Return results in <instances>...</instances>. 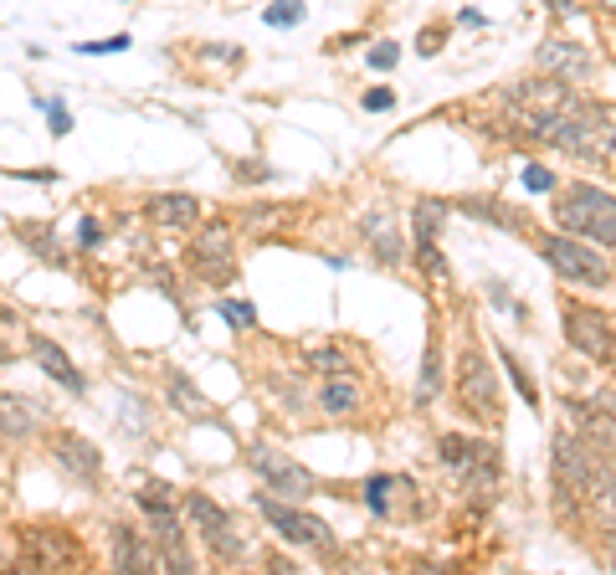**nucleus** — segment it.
Segmentation results:
<instances>
[{
    "instance_id": "1",
    "label": "nucleus",
    "mask_w": 616,
    "mask_h": 575,
    "mask_svg": "<svg viewBox=\"0 0 616 575\" xmlns=\"http://www.w3.org/2000/svg\"><path fill=\"white\" fill-rule=\"evenodd\" d=\"M514 128L524 139L545 144V149H560L570 160H616V118L601 103L591 98L570 93L560 108H545V113H508Z\"/></svg>"
},
{
    "instance_id": "2",
    "label": "nucleus",
    "mask_w": 616,
    "mask_h": 575,
    "mask_svg": "<svg viewBox=\"0 0 616 575\" xmlns=\"http://www.w3.org/2000/svg\"><path fill=\"white\" fill-rule=\"evenodd\" d=\"M452 401H458V411L483 431H493L504 421L498 375H493V360H488L483 335H478L473 324H462V339H458V350H452Z\"/></svg>"
},
{
    "instance_id": "3",
    "label": "nucleus",
    "mask_w": 616,
    "mask_h": 575,
    "mask_svg": "<svg viewBox=\"0 0 616 575\" xmlns=\"http://www.w3.org/2000/svg\"><path fill=\"white\" fill-rule=\"evenodd\" d=\"M134 504H139L144 529H149V540L159 550V565L165 570H201V560H195V550L185 540V494L159 478H144L134 488Z\"/></svg>"
},
{
    "instance_id": "4",
    "label": "nucleus",
    "mask_w": 616,
    "mask_h": 575,
    "mask_svg": "<svg viewBox=\"0 0 616 575\" xmlns=\"http://www.w3.org/2000/svg\"><path fill=\"white\" fill-rule=\"evenodd\" d=\"M185 272L195 278L201 288L211 293H226V288L242 278V241H237V226L226 216H205L195 231L185 237V252H180Z\"/></svg>"
},
{
    "instance_id": "5",
    "label": "nucleus",
    "mask_w": 616,
    "mask_h": 575,
    "mask_svg": "<svg viewBox=\"0 0 616 575\" xmlns=\"http://www.w3.org/2000/svg\"><path fill=\"white\" fill-rule=\"evenodd\" d=\"M554 226L570 231V237H585L596 247H611L616 252V195L591 185V180H570L554 191V206H550Z\"/></svg>"
},
{
    "instance_id": "6",
    "label": "nucleus",
    "mask_w": 616,
    "mask_h": 575,
    "mask_svg": "<svg viewBox=\"0 0 616 575\" xmlns=\"http://www.w3.org/2000/svg\"><path fill=\"white\" fill-rule=\"evenodd\" d=\"M252 509L262 514L272 534H278L283 544H293V550H308V555H324V560L339 550V534H334L318 514H308L303 504H293V498H278V494H268V488H252Z\"/></svg>"
},
{
    "instance_id": "7",
    "label": "nucleus",
    "mask_w": 616,
    "mask_h": 575,
    "mask_svg": "<svg viewBox=\"0 0 616 575\" xmlns=\"http://www.w3.org/2000/svg\"><path fill=\"white\" fill-rule=\"evenodd\" d=\"M185 519L195 529V540L205 544V555L216 560V565H237L247 555V529L232 509H222L211 494L201 488H185Z\"/></svg>"
},
{
    "instance_id": "8",
    "label": "nucleus",
    "mask_w": 616,
    "mask_h": 575,
    "mask_svg": "<svg viewBox=\"0 0 616 575\" xmlns=\"http://www.w3.org/2000/svg\"><path fill=\"white\" fill-rule=\"evenodd\" d=\"M16 565L21 570H78V565H88V550L72 524H21Z\"/></svg>"
},
{
    "instance_id": "9",
    "label": "nucleus",
    "mask_w": 616,
    "mask_h": 575,
    "mask_svg": "<svg viewBox=\"0 0 616 575\" xmlns=\"http://www.w3.org/2000/svg\"><path fill=\"white\" fill-rule=\"evenodd\" d=\"M437 457H442L452 473H458V483L468 488V494H483L493 498L498 494V483H504V463H498V448L493 442H483V437H462V431H442L437 437Z\"/></svg>"
},
{
    "instance_id": "10",
    "label": "nucleus",
    "mask_w": 616,
    "mask_h": 575,
    "mask_svg": "<svg viewBox=\"0 0 616 575\" xmlns=\"http://www.w3.org/2000/svg\"><path fill=\"white\" fill-rule=\"evenodd\" d=\"M535 247H539V257L554 268V278H560V283H575V288H611L616 283L611 262H606V257H601L585 237L550 231V237H539Z\"/></svg>"
},
{
    "instance_id": "11",
    "label": "nucleus",
    "mask_w": 616,
    "mask_h": 575,
    "mask_svg": "<svg viewBox=\"0 0 616 575\" xmlns=\"http://www.w3.org/2000/svg\"><path fill=\"white\" fill-rule=\"evenodd\" d=\"M247 467L257 473V483L278 498H293V504H308L314 494H324V478H314L303 463H293L283 448H272V442H252L247 448Z\"/></svg>"
},
{
    "instance_id": "12",
    "label": "nucleus",
    "mask_w": 616,
    "mask_h": 575,
    "mask_svg": "<svg viewBox=\"0 0 616 575\" xmlns=\"http://www.w3.org/2000/svg\"><path fill=\"white\" fill-rule=\"evenodd\" d=\"M47 463L57 467L67 483H78L82 494H98V488H103V448L88 442V437L72 431V427L47 431Z\"/></svg>"
},
{
    "instance_id": "13",
    "label": "nucleus",
    "mask_w": 616,
    "mask_h": 575,
    "mask_svg": "<svg viewBox=\"0 0 616 575\" xmlns=\"http://www.w3.org/2000/svg\"><path fill=\"white\" fill-rule=\"evenodd\" d=\"M560 319H565V339H570L575 354L596 360V365H616V329H611L606 314H596V308L581 304V298H565V304H560Z\"/></svg>"
},
{
    "instance_id": "14",
    "label": "nucleus",
    "mask_w": 616,
    "mask_h": 575,
    "mask_svg": "<svg viewBox=\"0 0 616 575\" xmlns=\"http://www.w3.org/2000/svg\"><path fill=\"white\" fill-rule=\"evenodd\" d=\"M360 504L375 519H391V524H406V519H422V488L406 473H370L360 483Z\"/></svg>"
},
{
    "instance_id": "15",
    "label": "nucleus",
    "mask_w": 616,
    "mask_h": 575,
    "mask_svg": "<svg viewBox=\"0 0 616 575\" xmlns=\"http://www.w3.org/2000/svg\"><path fill=\"white\" fill-rule=\"evenodd\" d=\"M47 431H52V411L42 401L21 396V391H0V442L5 448H32Z\"/></svg>"
},
{
    "instance_id": "16",
    "label": "nucleus",
    "mask_w": 616,
    "mask_h": 575,
    "mask_svg": "<svg viewBox=\"0 0 616 575\" xmlns=\"http://www.w3.org/2000/svg\"><path fill=\"white\" fill-rule=\"evenodd\" d=\"M144 222L159 226V231H170V237H190L195 226L205 222V206L201 195L190 191H159V195H144Z\"/></svg>"
},
{
    "instance_id": "17",
    "label": "nucleus",
    "mask_w": 616,
    "mask_h": 575,
    "mask_svg": "<svg viewBox=\"0 0 616 575\" xmlns=\"http://www.w3.org/2000/svg\"><path fill=\"white\" fill-rule=\"evenodd\" d=\"M26 360H32L42 375H52L67 396H88V391H93V385H88V375L72 365V354H67L52 335H42V329H26Z\"/></svg>"
},
{
    "instance_id": "18",
    "label": "nucleus",
    "mask_w": 616,
    "mask_h": 575,
    "mask_svg": "<svg viewBox=\"0 0 616 575\" xmlns=\"http://www.w3.org/2000/svg\"><path fill=\"white\" fill-rule=\"evenodd\" d=\"M535 67L539 72H554V78H565V82H585V78H596V52L581 47L575 36H545L535 52Z\"/></svg>"
},
{
    "instance_id": "19",
    "label": "nucleus",
    "mask_w": 616,
    "mask_h": 575,
    "mask_svg": "<svg viewBox=\"0 0 616 575\" xmlns=\"http://www.w3.org/2000/svg\"><path fill=\"white\" fill-rule=\"evenodd\" d=\"M109 565L113 570H165L149 529L128 524V519H113L109 524Z\"/></svg>"
},
{
    "instance_id": "20",
    "label": "nucleus",
    "mask_w": 616,
    "mask_h": 575,
    "mask_svg": "<svg viewBox=\"0 0 616 575\" xmlns=\"http://www.w3.org/2000/svg\"><path fill=\"white\" fill-rule=\"evenodd\" d=\"M447 211H452V201H437V195L416 201V211H411V222H416L411 252L422 257V272H427V278H447L442 252H437V237H442V216H447Z\"/></svg>"
},
{
    "instance_id": "21",
    "label": "nucleus",
    "mask_w": 616,
    "mask_h": 575,
    "mask_svg": "<svg viewBox=\"0 0 616 575\" xmlns=\"http://www.w3.org/2000/svg\"><path fill=\"white\" fill-rule=\"evenodd\" d=\"M360 237L370 241V257H375L380 268H401L411 252L406 231H401V222H395V211H370L360 222Z\"/></svg>"
},
{
    "instance_id": "22",
    "label": "nucleus",
    "mask_w": 616,
    "mask_h": 575,
    "mask_svg": "<svg viewBox=\"0 0 616 575\" xmlns=\"http://www.w3.org/2000/svg\"><path fill=\"white\" fill-rule=\"evenodd\" d=\"M447 339H442V324L431 319L427 329V350H422V375H416V411H431V401L442 396V381H447Z\"/></svg>"
},
{
    "instance_id": "23",
    "label": "nucleus",
    "mask_w": 616,
    "mask_h": 575,
    "mask_svg": "<svg viewBox=\"0 0 616 575\" xmlns=\"http://www.w3.org/2000/svg\"><path fill=\"white\" fill-rule=\"evenodd\" d=\"M159 381H165V406H170V411H180L185 421H201V427H222V416L211 411V401H205L175 365L159 370Z\"/></svg>"
},
{
    "instance_id": "24",
    "label": "nucleus",
    "mask_w": 616,
    "mask_h": 575,
    "mask_svg": "<svg viewBox=\"0 0 616 575\" xmlns=\"http://www.w3.org/2000/svg\"><path fill=\"white\" fill-rule=\"evenodd\" d=\"M314 406L329 416V421H349V416H360L365 391H360V381H355V375H324Z\"/></svg>"
},
{
    "instance_id": "25",
    "label": "nucleus",
    "mask_w": 616,
    "mask_h": 575,
    "mask_svg": "<svg viewBox=\"0 0 616 575\" xmlns=\"http://www.w3.org/2000/svg\"><path fill=\"white\" fill-rule=\"evenodd\" d=\"M11 231H16L21 247H26L32 257H42L47 268H72V252L62 247V237H57V226L52 222H16Z\"/></svg>"
},
{
    "instance_id": "26",
    "label": "nucleus",
    "mask_w": 616,
    "mask_h": 575,
    "mask_svg": "<svg viewBox=\"0 0 616 575\" xmlns=\"http://www.w3.org/2000/svg\"><path fill=\"white\" fill-rule=\"evenodd\" d=\"M452 206L468 211V216H478V222L504 226V231H529V216H524L519 206H498L493 195H468V201H452Z\"/></svg>"
},
{
    "instance_id": "27",
    "label": "nucleus",
    "mask_w": 616,
    "mask_h": 575,
    "mask_svg": "<svg viewBox=\"0 0 616 575\" xmlns=\"http://www.w3.org/2000/svg\"><path fill=\"white\" fill-rule=\"evenodd\" d=\"M303 370H318V375H355V354L339 350V344H308V350H303Z\"/></svg>"
},
{
    "instance_id": "28",
    "label": "nucleus",
    "mask_w": 616,
    "mask_h": 575,
    "mask_svg": "<svg viewBox=\"0 0 616 575\" xmlns=\"http://www.w3.org/2000/svg\"><path fill=\"white\" fill-rule=\"evenodd\" d=\"M303 16H308V0H268L262 5V21L272 32H293V26H303Z\"/></svg>"
},
{
    "instance_id": "29",
    "label": "nucleus",
    "mask_w": 616,
    "mask_h": 575,
    "mask_svg": "<svg viewBox=\"0 0 616 575\" xmlns=\"http://www.w3.org/2000/svg\"><path fill=\"white\" fill-rule=\"evenodd\" d=\"M216 319H226L232 324V329H242V335H247V329H257V304H247V298H216Z\"/></svg>"
},
{
    "instance_id": "30",
    "label": "nucleus",
    "mask_w": 616,
    "mask_h": 575,
    "mask_svg": "<svg viewBox=\"0 0 616 575\" xmlns=\"http://www.w3.org/2000/svg\"><path fill=\"white\" fill-rule=\"evenodd\" d=\"M498 360H504V370H508V381L519 385V396H524V406H529V411H539V391H535V381H529V370L519 365V360H514V354L508 350H498Z\"/></svg>"
},
{
    "instance_id": "31",
    "label": "nucleus",
    "mask_w": 616,
    "mask_h": 575,
    "mask_svg": "<svg viewBox=\"0 0 616 575\" xmlns=\"http://www.w3.org/2000/svg\"><path fill=\"white\" fill-rule=\"evenodd\" d=\"M103 241H109V226L88 211V216L78 222V252H103Z\"/></svg>"
},
{
    "instance_id": "32",
    "label": "nucleus",
    "mask_w": 616,
    "mask_h": 575,
    "mask_svg": "<svg viewBox=\"0 0 616 575\" xmlns=\"http://www.w3.org/2000/svg\"><path fill=\"white\" fill-rule=\"evenodd\" d=\"M524 191L529 195H554L560 191V180H554L550 165H524Z\"/></svg>"
},
{
    "instance_id": "33",
    "label": "nucleus",
    "mask_w": 616,
    "mask_h": 575,
    "mask_svg": "<svg viewBox=\"0 0 616 575\" xmlns=\"http://www.w3.org/2000/svg\"><path fill=\"white\" fill-rule=\"evenodd\" d=\"M585 504H591V509H596L601 519L616 529V478H601V483H596V494L585 498Z\"/></svg>"
},
{
    "instance_id": "34",
    "label": "nucleus",
    "mask_w": 616,
    "mask_h": 575,
    "mask_svg": "<svg viewBox=\"0 0 616 575\" xmlns=\"http://www.w3.org/2000/svg\"><path fill=\"white\" fill-rule=\"evenodd\" d=\"M447 32H452L447 21H427V26L416 32V52H422V57H437V52L447 47Z\"/></svg>"
},
{
    "instance_id": "35",
    "label": "nucleus",
    "mask_w": 616,
    "mask_h": 575,
    "mask_svg": "<svg viewBox=\"0 0 616 575\" xmlns=\"http://www.w3.org/2000/svg\"><path fill=\"white\" fill-rule=\"evenodd\" d=\"M365 62H370V72H395V62H401V42H391V36H385V42H375Z\"/></svg>"
},
{
    "instance_id": "36",
    "label": "nucleus",
    "mask_w": 616,
    "mask_h": 575,
    "mask_svg": "<svg viewBox=\"0 0 616 575\" xmlns=\"http://www.w3.org/2000/svg\"><path fill=\"white\" fill-rule=\"evenodd\" d=\"M232 180H237V185H257V180H272V165H257L252 155H247V160H232Z\"/></svg>"
},
{
    "instance_id": "37",
    "label": "nucleus",
    "mask_w": 616,
    "mask_h": 575,
    "mask_svg": "<svg viewBox=\"0 0 616 575\" xmlns=\"http://www.w3.org/2000/svg\"><path fill=\"white\" fill-rule=\"evenodd\" d=\"M47 128L62 139V134H72V108H67L62 98H47Z\"/></svg>"
},
{
    "instance_id": "38",
    "label": "nucleus",
    "mask_w": 616,
    "mask_h": 575,
    "mask_svg": "<svg viewBox=\"0 0 616 575\" xmlns=\"http://www.w3.org/2000/svg\"><path fill=\"white\" fill-rule=\"evenodd\" d=\"M360 108H365V113H391V108H395V88H365V93H360Z\"/></svg>"
},
{
    "instance_id": "39",
    "label": "nucleus",
    "mask_w": 616,
    "mask_h": 575,
    "mask_svg": "<svg viewBox=\"0 0 616 575\" xmlns=\"http://www.w3.org/2000/svg\"><path fill=\"white\" fill-rule=\"evenodd\" d=\"M134 42H128V32H118V36H109V42H78L72 52H82V57H103V52H128Z\"/></svg>"
},
{
    "instance_id": "40",
    "label": "nucleus",
    "mask_w": 616,
    "mask_h": 575,
    "mask_svg": "<svg viewBox=\"0 0 616 575\" xmlns=\"http://www.w3.org/2000/svg\"><path fill=\"white\" fill-rule=\"evenodd\" d=\"M458 26H473V32H478V26H488V16H483V11H473V5H462V11H458Z\"/></svg>"
},
{
    "instance_id": "41",
    "label": "nucleus",
    "mask_w": 616,
    "mask_h": 575,
    "mask_svg": "<svg viewBox=\"0 0 616 575\" xmlns=\"http://www.w3.org/2000/svg\"><path fill=\"white\" fill-rule=\"evenodd\" d=\"M545 5H550V11H560V16H570V11H575V0H545Z\"/></svg>"
},
{
    "instance_id": "42",
    "label": "nucleus",
    "mask_w": 616,
    "mask_h": 575,
    "mask_svg": "<svg viewBox=\"0 0 616 575\" xmlns=\"http://www.w3.org/2000/svg\"><path fill=\"white\" fill-rule=\"evenodd\" d=\"M11 324H21V319L11 314V308H5V298H0V329H11Z\"/></svg>"
},
{
    "instance_id": "43",
    "label": "nucleus",
    "mask_w": 616,
    "mask_h": 575,
    "mask_svg": "<svg viewBox=\"0 0 616 575\" xmlns=\"http://www.w3.org/2000/svg\"><path fill=\"white\" fill-rule=\"evenodd\" d=\"M611 57H616V32H611Z\"/></svg>"
},
{
    "instance_id": "44",
    "label": "nucleus",
    "mask_w": 616,
    "mask_h": 575,
    "mask_svg": "<svg viewBox=\"0 0 616 575\" xmlns=\"http://www.w3.org/2000/svg\"><path fill=\"white\" fill-rule=\"evenodd\" d=\"M606 5H611V11H616V0H606Z\"/></svg>"
},
{
    "instance_id": "45",
    "label": "nucleus",
    "mask_w": 616,
    "mask_h": 575,
    "mask_svg": "<svg viewBox=\"0 0 616 575\" xmlns=\"http://www.w3.org/2000/svg\"><path fill=\"white\" fill-rule=\"evenodd\" d=\"M124 5H128V0H124Z\"/></svg>"
}]
</instances>
